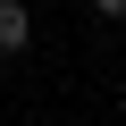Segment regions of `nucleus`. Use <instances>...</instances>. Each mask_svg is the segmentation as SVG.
I'll return each instance as SVG.
<instances>
[{"instance_id":"f03ea898","label":"nucleus","mask_w":126,"mask_h":126,"mask_svg":"<svg viewBox=\"0 0 126 126\" xmlns=\"http://www.w3.org/2000/svg\"><path fill=\"white\" fill-rule=\"evenodd\" d=\"M93 17H101V25H118V17H126V0H93Z\"/></svg>"},{"instance_id":"f257e3e1","label":"nucleus","mask_w":126,"mask_h":126,"mask_svg":"<svg viewBox=\"0 0 126 126\" xmlns=\"http://www.w3.org/2000/svg\"><path fill=\"white\" fill-rule=\"evenodd\" d=\"M34 42V9H25V0H0V59H17Z\"/></svg>"}]
</instances>
